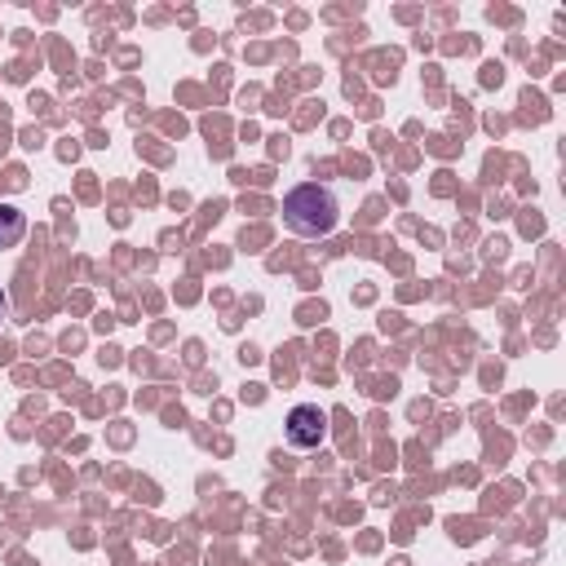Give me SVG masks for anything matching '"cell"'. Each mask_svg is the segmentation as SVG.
I'll use <instances>...</instances> for the list:
<instances>
[{"label": "cell", "instance_id": "6da1fadb", "mask_svg": "<svg viewBox=\"0 0 566 566\" xmlns=\"http://www.w3.org/2000/svg\"><path fill=\"white\" fill-rule=\"evenodd\" d=\"M283 221H287V230H296V234H305V239H323V234L336 230L340 203H336V195H332L327 186L305 181V186H296V190L283 199Z\"/></svg>", "mask_w": 566, "mask_h": 566}, {"label": "cell", "instance_id": "277c9868", "mask_svg": "<svg viewBox=\"0 0 566 566\" xmlns=\"http://www.w3.org/2000/svg\"><path fill=\"white\" fill-rule=\"evenodd\" d=\"M4 318H9V296L0 292V323H4Z\"/></svg>", "mask_w": 566, "mask_h": 566}, {"label": "cell", "instance_id": "7a4b0ae2", "mask_svg": "<svg viewBox=\"0 0 566 566\" xmlns=\"http://www.w3.org/2000/svg\"><path fill=\"white\" fill-rule=\"evenodd\" d=\"M283 438H287L296 451H314V447H323V438H327V411L314 407V402L292 407L287 420H283Z\"/></svg>", "mask_w": 566, "mask_h": 566}, {"label": "cell", "instance_id": "3957f363", "mask_svg": "<svg viewBox=\"0 0 566 566\" xmlns=\"http://www.w3.org/2000/svg\"><path fill=\"white\" fill-rule=\"evenodd\" d=\"M27 234V217L13 203H0V248H13Z\"/></svg>", "mask_w": 566, "mask_h": 566}]
</instances>
